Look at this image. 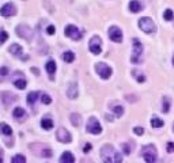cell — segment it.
<instances>
[{
    "label": "cell",
    "instance_id": "1",
    "mask_svg": "<svg viewBox=\"0 0 174 163\" xmlns=\"http://www.w3.org/2000/svg\"><path fill=\"white\" fill-rule=\"evenodd\" d=\"M101 158L106 163H120L122 162L121 155L114 149L113 145H104L101 148Z\"/></svg>",
    "mask_w": 174,
    "mask_h": 163
},
{
    "label": "cell",
    "instance_id": "2",
    "mask_svg": "<svg viewBox=\"0 0 174 163\" xmlns=\"http://www.w3.org/2000/svg\"><path fill=\"white\" fill-rule=\"evenodd\" d=\"M142 156L144 158V161L148 162V163L156 162V158H158V154H156V148H155L152 144L146 145V147L142 148Z\"/></svg>",
    "mask_w": 174,
    "mask_h": 163
},
{
    "label": "cell",
    "instance_id": "3",
    "mask_svg": "<svg viewBox=\"0 0 174 163\" xmlns=\"http://www.w3.org/2000/svg\"><path fill=\"white\" fill-rule=\"evenodd\" d=\"M139 27L143 30L144 33H147V34H151V33H155L156 31V26H155V23L152 22V19L151 18H142L140 20H139Z\"/></svg>",
    "mask_w": 174,
    "mask_h": 163
},
{
    "label": "cell",
    "instance_id": "4",
    "mask_svg": "<svg viewBox=\"0 0 174 163\" xmlns=\"http://www.w3.org/2000/svg\"><path fill=\"white\" fill-rule=\"evenodd\" d=\"M132 44H134V54L131 57V61L134 64H138V63H140V54L143 53V45L138 38L132 40Z\"/></svg>",
    "mask_w": 174,
    "mask_h": 163
},
{
    "label": "cell",
    "instance_id": "5",
    "mask_svg": "<svg viewBox=\"0 0 174 163\" xmlns=\"http://www.w3.org/2000/svg\"><path fill=\"white\" fill-rule=\"evenodd\" d=\"M95 71H97V73L105 80L112 76V68L105 63H97L95 64Z\"/></svg>",
    "mask_w": 174,
    "mask_h": 163
},
{
    "label": "cell",
    "instance_id": "6",
    "mask_svg": "<svg viewBox=\"0 0 174 163\" xmlns=\"http://www.w3.org/2000/svg\"><path fill=\"white\" fill-rule=\"evenodd\" d=\"M86 131L88 132V133L100 135L102 132V127H101V124L98 122V120L95 117H90V118H88V122H87Z\"/></svg>",
    "mask_w": 174,
    "mask_h": 163
},
{
    "label": "cell",
    "instance_id": "7",
    "mask_svg": "<svg viewBox=\"0 0 174 163\" xmlns=\"http://www.w3.org/2000/svg\"><path fill=\"white\" fill-rule=\"evenodd\" d=\"M88 49L93 54H100L102 52V41L98 36H94L88 42Z\"/></svg>",
    "mask_w": 174,
    "mask_h": 163
},
{
    "label": "cell",
    "instance_id": "8",
    "mask_svg": "<svg viewBox=\"0 0 174 163\" xmlns=\"http://www.w3.org/2000/svg\"><path fill=\"white\" fill-rule=\"evenodd\" d=\"M64 34H66L68 38L75 40V41H78V40L82 38V33L79 31V29H78L76 26H74V25L66 26V29H64Z\"/></svg>",
    "mask_w": 174,
    "mask_h": 163
},
{
    "label": "cell",
    "instance_id": "9",
    "mask_svg": "<svg viewBox=\"0 0 174 163\" xmlns=\"http://www.w3.org/2000/svg\"><path fill=\"white\" fill-rule=\"evenodd\" d=\"M16 34H18L19 37H22V38L27 40V41H30L33 38V30L26 25H19L18 27H16Z\"/></svg>",
    "mask_w": 174,
    "mask_h": 163
},
{
    "label": "cell",
    "instance_id": "10",
    "mask_svg": "<svg viewBox=\"0 0 174 163\" xmlns=\"http://www.w3.org/2000/svg\"><path fill=\"white\" fill-rule=\"evenodd\" d=\"M16 14V8L12 3H7L0 8V15L4 16V18H10V16H14Z\"/></svg>",
    "mask_w": 174,
    "mask_h": 163
},
{
    "label": "cell",
    "instance_id": "11",
    "mask_svg": "<svg viewBox=\"0 0 174 163\" xmlns=\"http://www.w3.org/2000/svg\"><path fill=\"white\" fill-rule=\"evenodd\" d=\"M109 38L113 41V42L120 44L122 41V31L117 26H112L110 29H109Z\"/></svg>",
    "mask_w": 174,
    "mask_h": 163
},
{
    "label": "cell",
    "instance_id": "12",
    "mask_svg": "<svg viewBox=\"0 0 174 163\" xmlns=\"http://www.w3.org/2000/svg\"><path fill=\"white\" fill-rule=\"evenodd\" d=\"M57 140L61 141V143H71V140H72V137H71V133L67 131L66 128H59L57 129Z\"/></svg>",
    "mask_w": 174,
    "mask_h": 163
},
{
    "label": "cell",
    "instance_id": "13",
    "mask_svg": "<svg viewBox=\"0 0 174 163\" xmlns=\"http://www.w3.org/2000/svg\"><path fill=\"white\" fill-rule=\"evenodd\" d=\"M143 8H144V6H143V3L139 2V0H132V2L129 3V11L134 12V14L140 12Z\"/></svg>",
    "mask_w": 174,
    "mask_h": 163
},
{
    "label": "cell",
    "instance_id": "14",
    "mask_svg": "<svg viewBox=\"0 0 174 163\" xmlns=\"http://www.w3.org/2000/svg\"><path fill=\"white\" fill-rule=\"evenodd\" d=\"M14 118H15L16 121H25L26 120V111H25V109H22V107H15L14 109Z\"/></svg>",
    "mask_w": 174,
    "mask_h": 163
},
{
    "label": "cell",
    "instance_id": "15",
    "mask_svg": "<svg viewBox=\"0 0 174 163\" xmlns=\"http://www.w3.org/2000/svg\"><path fill=\"white\" fill-rule=\"evenodd\" d=\"M14 86H15L16 88H19V90H23V88H26L27 82H26L25 76H23L22 73H19V77H15V79H14Z\"/></svg>",
    "mask_w": 174,
    "mask_h": 163
},
{
    "label": "cell",
    "instance_id": "16",
    "mask_svg": "<svg viewBox=\"0 0 174 163\" xmlns=\"http://www.w3.org/2000/svg\"><path fill=\"white\" fill-rule=\"evenodd\" d=\"M67 95H68V98H71V99H75V98L78 97V84L75 83V82H72V83L68 86Z\"/></svg>",
    "mask_w": 174,
    "mask_h": 163
},
{
    "label": "cell",
    "instance_id": "17",
    "mask_svg": "<svg viewBox=\"0 0 174 163\" xmlns=\"http://www.w3.org/2000/svg\"><path fill=\"white\" fill-rule=\"evenodd\" d=\"M45 68H46V72H48V75H49V77L53 80V77H54V72H56V63H54L53 60H49V61L46 63Z\"/></svg>",
    "mask_w": 174,
    "mask_h": 163
},
{
    "label": "cell",
    "instance_id": "18",
    "mask_svg": "<svg viewBox=\"0 0 174 163\" xmlns=\"http://www.w3.org/2000/svg\"><path fill=\"white\" fill-rule=\"evenodd\" d=\"M8 50L11 54H14V56H22V53H23L22 46L18 45V44H12V45L8 48Z\"/></svg>",
    "mask_w": 174,
    "mask_h": 163
},
{
    "label": "cell",
    "instance_id": "19",
    "mask_svg": "<svg viewBox=\"0 0 174 163\" xmlns=\"http://www.w3.org/2000/svg\"><path fill=\"white\" fill-rule=\"evenodd\" d=\"M41 127L45 129V131H50V129L53 128V121H52V118L44 117L42 120H41Z\"/></svg>",
    "mask_w": 174,
    "mask_h": 163
},
{
    "label": "cell",
    "instance_id": "20",
    "mask_svg": "<svg viewBox=\"0 0 174 163\" xmlns=\"http://www.w3.org/2000/svg\"><path fill=\"white\" fill-rule=\"evenodd\" d=\"M60 162L61 163H74L75 162V158H74V155L71 154V152H64L63 155H61V158H60Z\"/></svg>",
    "mask_w": 174,
    "mask_h": 163
},
{
    "label": "cell",
    "instance_id": "21",
    "mask_svg": "<svg viewBox=\"0 0 174 163\" xmlns=\"http://www.w3.org/2000/svg\"><path fill=\"white\" fill-rule=\"evenodd\" d=\"M0 132L4 136H12V129L10 128L6 122H2V124H0Z\"/></svg>",
    "mask_w": 174,
    "mask_h": 163
},
{
    "label": "cell",
    "instance_id": "22",
    "mask_svg": "<svg viewBox=\"0 0 174 163\" xmlns=\"http://www.w3.org/2000/svg\"><path fill=\"white\" fill-rule=\"evenodd\" d=\"M40 97V94L37 93V91H32V93H29V95H27V103L29 105H33L36 103V101H37V98Z\"/></svg>",
    "mask_w": 174,
    "mask_h": 163
},
{
    "label": "cell",
    "instance_id": "23",
    "mask_svg": "<svg viewBox=\"0 0 174 163\" xmlns=\"http://www.w3.org/2000/svg\"><path fill=\"white\" fill-rule=\"evenodd\" d=\"M110 109L113 110V113L117 115V117H121L124 114V107L121 105H110Z\"/></svg>",
    "mask_w": 174,
    "mask_h": 163
},
{
    "label": "cell",
    "instance_id": "24",
    "mask_svg": "<svg viewBox=\"0 0 174 163\" xmlns=\"http://www.w3.org/2000/svg\"><path fill=\"white\" fill-rule=\"evenodd\" d=\"M63 60L66 61V63H72V61L75 60V54L72 53V52H64L63 53Z\"/></svg>",
    "mask_w": 174,
    "mask_h": 163
},
{
    "label": "cell",
    "instance_id": "25",
    "mask_svg": "<svg viewBox=\"0 0 174 163\" xmlns=\"http://www.w3.org/2000/svg\"><path fill=\"white\" fill-rule=\"evenodd\" d=\"M80 121H82V118H80L79 114H76V113H72V114H71V122H72L75 127H79V125H80Z\"/></svg>",
    "mask_w": 174,
    "mask_h": 163
},
{
    "label": "cell",
    "instance_id": "26",
    "mask_svg": "<svg viewBox=\"0 0 174 163\" xmlns=\"http://www.w3.org/2000/svg\"><path fill=\"white\" fill-rule=\"evenodd\" d=\"M151 125H152V128H162L163 127V121L161 120V118H158V117H154L151 120Z\"/></svg>",
    "mask_w": 174,
    "mask_h": 163
},
{
    "label": "cell",
    "instance_id": "27",
    "mask_svg": "<svg viewBox=\"0 0 174 163\" xmlns=\"http://www.w3.org/2000/svg\"><path fill=\"white\" fill-rule=\"evenodd\" d=\"M170 103H172V102H170V99H169L168 97L163 98V107H162L163 113H168V111L170 110Z\"/></svg>",
    "mask_w": 174,
    "mask_h": 163
},
{
    "label": "cell",
    "instance_id": "28",
    "mask_svg": "<svg viewBox=\"0 0 174 163\" xmlns=\"http://www.w3.org/2000/svg\"><path fill=\"white\" fill-rule=\"evenodd\" d=\"M132 75H134V76L136 77V80L139 82V83H144L146 82V76L143 73H140V72H136V71H134V72H132Z\"/></svg>",
    "mask_w": 174,
    "mask_h": 163
},
{
    "label": "cell",
    "instance_id": "29",
    "mask_svg": "<svg viewBox=\"0 0 174 163\" xmlns=\"http://www.w3.org/2000/svg\"><path fill=\"white\" fill-rule=\"evenodd\" d=\"M163 18H165V20H173V18H174V12H173V10H170V8L166 10L165 14H163Z\"/></svg>",
    "mask_w": 174,
    "mask_h": 163
},
{
    "label": "cell",
    "instance_id": "30",
    "mask_svg": "<svg viewBox=\"0 0 174 163\" xmlns=\"http://www.w3.org/2000/svg\"><path fill=\"white\" fill-rule=\"evenodd\" d=\"M12 163H25L26 162V158L23 155H15L14 158L11 159Z\"/></svg>",
    "mask_w": 174,
    "mask_h": 163
},
{
    "label": "cell",
    "instance_id": "31",
    "mask_svg": "<svg viewBox=\"0 0 174 163\" xmlns=\"http://www.w3.org/2000/svg\"><path fill=\"white\" fill-rule=\"evenodd\" d=\"M41 102H42L44 105H50L52 103V98H50L49 95H46V94H42L41 95Z\"/></svg>",
    "mask_w": 174,
    "mask_h": 163
},
{
    "label": "cell",
    "instance_id": "32",
    "mask_svg": "<svg viewBox=\"0 0 174 163\" xmlns=\"http://www.w3.org/2000/svg\"><path fill=\"white\" fill-rule=\"evenodd\" d=\"M7 38H8V33L6 31V30H0V45L2 44H4Z\"/></svg>",
    "mask_w": 174,
    "mask_h": 163
},
{
    "label": "cell",
    "instance_id": "33",
    "mask_svg": "<svg viewBox=\"0 0 174 163\" xmlns=\"http://www.w3.org/2000/svg\"><path fill=\"white\" fill-rule=\"evenodd\" d=\"M121 147H122V151H124V154H127V155L131 154L132 149H131V147H129V144H127V143H124V144H122Z\"/></svg>",
    "mask_w": 174,
    "mask_h": 163
},
{
    "label": "cell",
    "instance_id": "34",
    "mask_svg": "<svg viewBox=\"0 0 174 163\" xmlns=\"http://www.w3.org/2000/svg\"><path fill=\"white\" fill-rule=\"evenodd\" d=\"M134 132H135V133L138 135V136H142L143 133H144V129H143L142 127H135V128H134Z\"/></svg>",
    "mask_w": 174,
    "mask_h": 163
},
{
    "label": "cell",
    "instance_id": "35",
    "mask_svg": "<svg viewBox=\"0 0 174 163\" xmlns=\"http://www.w3.org/2000/svg\"><path fill=\"white\" fill-rule=\"evenodd\" d=\"M166 149H168V152H170V154H173V152H174V143H168V148H166Z\"/></svg>",
    "mask_w": 174,
    "mask_h": 163
},
{
    "label": "cell",
    "instance_id": "36",
    "mask_svg": "<svg viewBox=\"0 0 174 163\" xmlns=\"http://www.w3.org/2000/svg\"><path fill=\"white\" fill-rule=\"evenodd\" d=\"M0 75H2V76L8 75V68H7V67H2V68H0Z\"/></svg>",
    "mask_w": 174,
    "mask_h": 163
},
{
    "label": "cell",
    "instance_id": "37",
    "mask_svg": "<svg viewBox=\"0 0 174 163\" xmlns=\"http://www.w3.org/2000/svg\"><path fill=\"white\" fill-rule=\"evenodd\" d=\"M54 31H56V29H54V26H48V29H46V33L48 34H54Z\"/></svg>",
    "mask_w": 174,
    "mask_h": 163
},
{
    "label": "cell",
    "instance_id": "38",
    "mask_svg": "<svg viewBox=\"0 0 174 163\" xmlns=\"http://www.w3.org/2000/svg\"><path fill=\"white\" fill-rule=\"evenodd\" d=\"M83 151L86 152V154H87V152H90V151H91V144H90V143H86V144H84Z\"/></svg>",
    "mask_w": 174,
    "mask_h": 163
},
{
    "label": "cell",
    "instance_id": "39",
    "mask_svg": "<svg viewBox=\"0 0 174 163\" xmlns=\"http://www.w3.org/2000/svg\"><path fill=\"white\" fill-rule=\"evenodd\" d=\"M32 71H33V72L36 73V75H40V72H38V69H37V68H32Z\"/></svg>",
    "mask_w": 174,
    "mask_h": 163
},
{
    "label": "cell",
    "instance_id": "40",
    "mask_svg": "<svg viewBox=\"0 0 174 163\" xmlns=\"http://www.w3.org/2000/svg\"><path fill=\"white\" fill-rule=\"evenodd\" d=\"M2 156H3V151H2V149H0V163L3 162V158H2Z\"/></svg>",
    "mask_w": 174,
    "mask_h": 163
},
{
    "label": "cell",
    "instance_id": "41",
    "mask_svg": "<svg viewBox=\"0 0 174 163\" xmlns=\"http://www.w3.org/2000/svg\"><path fill=\"white\" fill-rule=\"evenodd\" d=\"M173 65H174V56H173Z\"/></svg>",
    "mask_w": 174,
    "mask_h": 163
}]
</instances>
